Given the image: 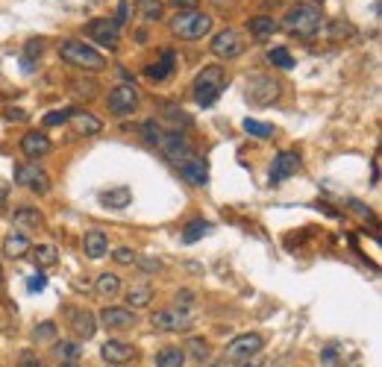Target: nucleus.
I'll return each instance as SVG.
<instances>
[{"label": "nucleus", "instance_id": "1", "mask_svg": "<svg viewBox=\"0 0 382 367\" xmlns=\"http://www.w3.org/2000/svg\"><path fill=\"white\" fill-rule=\"evenodd\" d=\"M285 33H291L297 38H315L324 30V12L315 4H294L282 18Z\"/></svg>", "mask_w": 382, "mask_h": 367}, {"label": "nucleus", "instance_id": "2", "mask_svg": "<svg viewBox=\"0 0 382 367\" xmlns=\"http://www.w3.org/2000/svg\"><path fill=\"white\" fill-rule=\"evenodd\" d=\"M59 56H62V62L74 65V68H80V71H91V73H98V71L106 68V56H103L100 51H94L91 44L80 41V38H65V41H59Z\"/></svg>", "mask_w": 382, "mask_h": 367}, {"label": "nucleus", "instance_id": "3", "mask_svg": "<svg viewBox=\"0 0 382 367\" xmlns=\"http://www.w3.org/2000/svg\"><path fill=\"white\" fill-rule=\"evenodd\" d=\"M224 88H227L224 68H221V65H209V68H203V71L197 73V77H195L191 94H195V103L206 109V106H212L215 100H218Z\"/></svg>", "mask_w": 382, "mask_h": 367}, {"label": "nucleus", "instance_id": "4", "mask_svg": "<svg viewBox=\"0 0 382 367\" xmlns=\"http://www.w3.org/2000/svg\"><path fill=\"white\" fill-rule=\"evenodd\" d=\"M171 33L185 38V41H200L212 33V18L206 12L197 9H188V12H177L171 18Z\"/></svg>", "mask_w": 382, "mask_h": 367}, {"label": "nucleus", "instance_id": "5", "mask_svg": "<svg viewBox=\"0 0 382 367\" xmlns=\"http://www.w3.org/2000/svg\"><path fill=\"white\" fill-rule=\"evenodd\" d=\"M247 100L253 103V106H271L274 100H279V94H282V86L274 80V77H268V73H250L247 77Z\"/></svg>", "mask_w": 382, "mask_h": 367}, {"label": "nucleus", "instance_id": "6", "mask_svg": "<svg viewBox=\"0 0 382 367\" xmlns=\"http://www.w3.org/2000/svg\"><path fill=\"white\" fill-rule=\"evenodd\" d=\"M150 324L156 332H188L195 326V314L182 306H174V309H162L150 317Z\"/></svg>", "mask_w": 382, "mask_h": 367}, {"label": "nucleus", "instance_id": "7", "mask_svg": "<svg viewBox=\"0 0 382 367\" xmlns=\"http://www.w3.org/2000/svg\"><path fill=\"white\" fill-rule=\"evenodd\" d=\"M262 347H265V341H262V335L256 332H244V335H235L229 344L224 347V361L229 364H238V361H247L253 356L262 353Z\"/></svg>", "mask_w": 382, "mask_h": 367}, {"label": "nucleus", "instance_id": "8", "mask_svg": "<svg viewBox=\"0 0 382 367\" xmlns=\"http://www.w3.org/2000/svg\"><path fill=\"white\" fill-rule=\"evenodd\" d=\"M106 109H109V115H115V118L133 115V112L138 109V88H135V83L115 86V88L109 91V97H106Z\"/></svg>", "mask_w": 382, "mask_h": 367}, {"label": "nucleus", "instance_id": "9", "mask_svg": "<svg viewBox=\"0 0 382 367\" xmlns=\"http://www.w3.org/2000/svg\"><path fill=\"white\" fill-rule=\"evenodd\" d=\"M159 150L171 165L180 167L191 156V141H188V135L182 130H168V133H162V138H159Z\"/></svg>", "mask_w": 382, "mask_h": 367}, {"label": "nucleus", "instance_id": "10", "mask_svg": "<svg viewBox=\"0 0 382 367\" xmlns=\"http://www.w3.org/2000/svg\"><path fill=\"white\" fill-rule=\"evenodd\" d=\"M15 185H24L36 194H44L47 188H51V177H47L36 162H21V165H15Z\"/></svg>", "mask_w": 382, "mask_h": 367}, {"label": "nucleus", "instance_id": "11", "mask_svg": "<svg viewBox=\"0 0 382 367\" xmlns=\"http://www.w3.org/2000/svg\"><path fill=\"white\" fill-rule=\"evenodd\" d=\"M212 53L218 59H238L244 53V41L238 30H221L212 38Z\"/></svg>", "mask_w": 382, "mask_h": 367}, {"label": "nucleus", "instance_id": "12", "mask_svg": "<svg viewBox=\"0 0 382 367\" xmlns=\"http://www.w3.org/2000/svg\"><path fill=\"white\" fill-rule=\"evenodd\" d=\"M300 153L297 150H279L277 156H274V165H271V174H268V180H271V185H282L289 177H294L297 170H300Z\"/></svg>", "mask_w": 382, "mask_h": 367}, {"label": "nucleus", "instance_id": "13", "mask_svg": "<svg viewBox=\"0 0 382 367\" xmlns=\"http://www.w3.org/2000/svg\"><path fill=\"white\" fill-rule=\"evenodd\" d=\"M180 177L188 182V185H195V188H206L209 185V162L203 156H195L191 153L182 165H180Z\"/></svg>", "mask_w": 382, "mask_h": 367}, {"label": "nucleus", "instance_id": "14", "mask_svg": "<svg viewBox=\"0 0 382 367\" xmlns=\"http://www.w3.org/2000/svg\"><path fill=\"white\" fill-rule=\"evenodd\" d=\"M68 326L80 341H88L98 332V317H94L88 309H68Z\"/></svg>", "mask_w": 382, "mask_h": 367}, {"label": "nucleus", "instance_id": "15", "mask_svg": "<svg viewBox=\"0 0 382 367\" xmlns=\"http://www.w3.org/2000/svg\"><path fill=\"white\" fill-rule=\"evenodd\" d=\"M100 358L112 367H121V364H130L135 358V347L127 344V341H118V338H109L106 344L100 347Z\"/></svg>", "mask_w": 382, "mask_h": 367}, {"label": "nucleus", "instance_id": "16", "mask_svg": "<svg viewBox=\"0 0 382 367\" xmlns=\"http://www.w3.org/2000/svg\"><path fill=\"white\" fill-rule=\"evenodd\" d=\"M98 321H100L106 329H112V332H124V329H133V326H135V314H133L130 309L106 306V309L100 311Z\"/></svg>", "mask_w": 382, "mask_h": 367}, {"label": "nucleus", "instance_id": "17", "mask_svg": "<svg viewBox=\"0 0 382 367\" xmlns=\"http://www.w3.org/2000/svg\"><path fill=\"white\" fill-rule=\"evenodd\" d=\"M88 36L98 41V44H103V47H115L118 44V24L112 21V18H94V21H88Z\"/></svg>", "mask_w": 382, "mask_h": 367}, {"label": "nucleus", "instance_id": "18", "mask_svg": "<svg viewBox=\"0 0 382 367\" xmlns=\"http://www.w3.org/2000/svg\"><path fill=\"white\" fill-rule=\"evenodd\" d=\"M21 153L27 156V159H41V156H47L51 153V138H47L44 133H27L21 138Z\"/></svg>", "mask_w": 382, "mask_h": 367}, {"label": "nucleus", "instance_id": "19", "mask_svg": "<svg viewBox=\"0 0 382 367\" xmlns=\"http://www.w3.org/2000/svg\"><path fill=\"white\" fill-rule=\"evenodd\" d=\"M83 253L88 259H103L109 253V235L103 229H88L83 235Z\"/></svg>", "mask_w": 382, "mask_h": 367}, {"label": "nucleus", "instance_id": "20", "mask_svg": "<svg viewBox=\"0 0 382 367\" xmlns=\"http://www.w3.org/2000/svg\"><path fill=\"white\" fill-rule=\"evenodd\" d=\"M174 68H177V53H174V51H162L159 59H156L145 73H148V80L162 83V80H168V77H171Z\"/></svg>", "mask_w": 382, "mask_h": 367}, {"label": "nucleus", "instance_id": "21", "mask_svg": "<svg viewBox=\"0 0 382 367\" xmlns=\"http://www.w3.org/2000/svg\"><path fill=\"white\" fill-rule=\"evenodd\" d=\"M30 250H33V244H30V238L24 232H9L4 238V256L6 259H24Z\"/></svg>", "mask_w": 382, "mask_h": 367}, {"label": "nucleus", "instance_id": "22", "mask_svg": "<svg viewBox=\"0 0 382 367\" xmlns=\"http://www.w3.org/2000/svg\"><path fill=\"white\" fill-rule=\"evenodd\" d=\"M71 124H74L77 135H98L103 130L100 118H94L91 112H80V109H74V115H71Z\"/></svg>", "mask_w": 382, "mask_h": 367}, {"label": "nucleus", "instance_id": "23", "mask_svg": "<svg viewBox=\"0 0 382 367\" xmlns=\"http://www.w3.org/2000/svg\"><path fill=\"white\" fill-rule=\"evenodd\" d=\"M247 30H250V36H253L256 41H268V38L279 30V24H277L271 15H256V18L247 21Z\"/></svg>", "mask_w": 382, "mask_h": 367}, {"label": "nucleus", "instance_id": "24", "mask_svg": "<svg viewBox=\"0 0 382 367\" xmlns=\"http://www.w3.org/2000/svg\"><path fill=\"white\" fill-rule=\"evenodd\" d=\"M100 203L106 209H127L133 203V191L130 185H115L109 191H100Z\"/></svg>", "mask_w": 382, "mask_h": 367}, {"label": "nucleus", "instance_id": "25", "mask_svg": "<svg viewBox=\"0 0 382 367\" xmlns=\"http://www.w3.org/2000/svg\"><path fill=\"white\" fill-rule=\"evenodd\" d=\"M12 224L15 227H27V229H38V227H44V217H41V212L36 206H18L12 212Z\"/></svg>", "mask_w": 382, "mask_h": 367}, {"label": "nucleus", "instance_id": "26", "mask_svg": "<svg viewBox=\"0 0 382 367\" xmlns=\"http://www.w3.org/2000/svg\"><path fill=\"white\" fill-rule=\"evenodd\" d=\"M44 53V41L41 38H30L27 44H24V51H21V65H24V73H33L38 59Z\"/></svg>", "mask_w": 382, "mask_h": 367}, {"label": "nucleus", "instance_id": "27", "mask_svg": "<svg viewBox=\"0 0 382 367\" xmlns=\"http://www.w3.org/2000/svg\"><path fill=\"white\" fill-rule=\"evenodd\" d=\"M212 232V220L206 217H195V220H188L185 229H182V241L185 244H197L200 238H206Z\"/></svg>", "mask_w": 382, "mask_h": 367}, {"label": "nucleus", "instance_id": "28", "mask_svg": "<svg viewBox=\"0 0 382 367\" xmlns=\"http://www.w3.org/2000/svg\"><path fill=\"white\" fill-rule=\"evenodd\" d=\"M94 291H98V297H103V300H115L118 294H121V276L100 274L98 282H94Z\"/></svg>", "mask_w": 382, "mask_h": 367}, {"label": "nucleus", "instance_id": "29", "mask_svg": "<svg viewBox=\"0 0 382 367\" xmlns=\"http://www.w3.org/2000/svg\"><path fill=\"white\" fill-rule=\"evenodd\" d=\"M156 367H182L185 364V350L182 347H162L153 358Z\"/></svg>", "mask_w": 382, "mask_h": 367}, {"label": "nucleus", "instance_id": "30", "mask_svg": "<svg viewBox=\"0 0 382 367\" xmlns=\"http://www.w3.org/2000/svg\"><path fill=\"white\" fill-rule=\"evenodd\" d=\"M150 300H153V288L150 285H133L127 291V306L130 309H145V306H150Z\"/></svg>", "mask_w": 382, "mask_h": 367}, {"label": "nucleus", "instance_id": "31", "mask_svg": "<svg viewBox=\"0 0 382 367\" xmlns=\"http://www.w3.org/2000/svg\"><path fill=\"white\" fill-rule=\"evenodd\" d=\"M135 9H138V18H141V21H148V24H156V21L165 18V12H162V0H138Z\"/></svg>", "mask_w": 382, "mask_h": 367}, {"label": "nucleus", "instance_id": "32", "mask_svg": "<svg viewBox=\"0 0 382 367\" xmlns=\"http://www.w3.org/2000/svg\"><path fill=\"white\" fill-rule=\"evenodd\" d=\"M33 259H36V267L59 264V253H56V247H51V244H38V247H33Z\"/></svg>", "mask_w": 382, "mask_h": 367}, {"label": "nucleus", "instance_id": "33", "mask_svg": "<svg viewBox=\"0 0 382 367\" xmlns=\"http://www.w3.org/2000/svg\"><path fill=\"white\" fill-rule=\"evenodd\" d=\"M353 33H356V30H353V24L344 21V18H336V21H329V24H326V38H332V41L350 38Z\"/></svg>", "mask_w": 382, "mask_h": 367}, {"label": "nucleus", "instance_id": "34", "mask_svg": "<svg viewBox=\"0 0 382 367\" xmlns=\"http://www.w3.org/2000/svg\"><path fill=\"white\" fill-rule=\"evenodd\" d=\"M242 127H244V133H247V135L262 138V141L274 135V127H271V124H265V120H256V118H244V124H242Z\"/></svg>", "mask_w": 382, "mask_h": 367}, {"label": "nucleus", "instance_id": "35", "mask_svg": "<svg viewBox=\"0 0 382 367\" xmlns=\"http://www.w3.org/2000/svg\"><path fill=\"white\" fill-rule=\"evenodd\" d=\"M141 138H145V144H150V147H159V138H162V124L156 118H150V120H145V124H141Z\"/></svg>", "mask_w": 382, "mask_h": 367}, {"label": "nucleus", "instance_id": "36", "mask_svg": "<svg viewBox=\"0 0 382 367\" xmlns=\"http://www.w3.org/2000/svg\"><path fill=\"white\" fill-rule=\"evenodd\" d=\"M53 353L59 356V361H77L80 353H83V347L77 344V341H59V344L53 347Z\"/></svg>", "mask_w": 382, "mask_h": 367}, {"label": "nucleus", "instance_id": "37", "mask_svg": "<svg viewBox=\"0 0 382 367\" xmlns=\"http://www.w3.org/2000/svg\"><path fill=\"white\" fill-rule=\"evenodd\" d=\"M268 62L282 68V71H291L294 68V56L285 51V47H274V51H268Z\"/></svg>", "mask_w": 382, "mask_h": 367}, {"label": "nucleus", "instance_id": "38", "mask_svg": "<svg viewBox=\"0 0 382 367\" xmlns=\"http://www.w3.org/2000/svg\"><path fill=\"white\" fill-rule=\"evenodd\" d=\"M71 115H74V109H56V112H47L44 115V127H62L71 120Z\"/></svg>", "mask_w": 382, "mask_h": 367}, {"label": "nucleus", "instance_id": "39", "mask_svg": "<svg viewBox=\"0 0 382 367\" xmlns=\"http://www.w3.org/2000/svg\"><path fill=\"white\" fill-rule=\"evenodd\" d=\"M188 353H191V358H195V361H206L209 358V344L203 338H191L188 341Z\"/></svg>", "mask_w": 382, "mask_h": 367}, {"label": "nucleus", "instance_id": "40", "mask_svg": "<svg viewBox=\"0 0 382 367\" xmlns=\"http://www.w3.org/2000/svg\"><path fill=\"white\" fill-rule=\"evenodd\" d=\"M33 338L38 341V344H44V341H53L56 338V324H41V326H36V332H33Z\"/></svg>", "mask_w": 382, "mask_h": 367}, {"label": "nucleus", "instance_id": "41", "mask_svg": "<svg viewBox=\"0 0 382 367\" xmlns=\"http://www.w3.org/2000/svg\"><path fill=\"white\" fill-rule=\"evenodd\" d=\"M168 120L174 124V130H180V124H182V127H188V124H191V118H188L182 109H174V106L168 109Z\"/></svg>", "mask_w": 382, "mask_h": 367}, {"label": "nucleus", "instance_id": "42", "mask_svg": "<svg viewBox=\"0 0 382 367\" xmlns=\"http://www.w3.org/2000/svg\"><path fill=\"white\" fill-rule=\"evenodd\" d=\"M112 259H115L118 264H135V253H133L130 247H118V250L112 253Z\"/></svg>", "mask_w": 382, "mask_h": 367}, {"label": "nucleus", "instance_id": "43", "mask_svg": "<svg viewBox=\"0 0 382 367\" xmlns=\"http://www.w3.org/2000/svg\"><path fill=\"white\" fill-rule=\"evenodd\" d=\"M118 27H124V24L130 21V0H121V4H118V12H115V18H112Z\"/></svg>", "mask_w": 382, "mask_h": 367}, {"label": "nucleus", "instance_id": "44", "mask_svg": "<svg viewBox=\"0 0 382 367\" xmlns=\"http://www.w3.org/2000/svg\"><path fill=\"white\" fill-rule=\"evenodd\" d=\"M44 285H47V276H44L41 271H36V274L30 276V282H27V291L36 294V291H44Z\"/></svg>", "mask_w": 382, "mask_h": 367}, {"label": "nucleus", "instance_id": "45", "mask_svg": "<svg viewBox=\"0 0 382 367\" xmlns=\"http://www.w3.org/2000/svg\"><path fill=\"white\" fill-rule=\"evenodd\" d=\"M135 264L141 267V271H159V267H162L159 259H148V256H135Z\"/></svg>", "mask_w": 382, "mask_h": 367}, {"label": "nucleus", "instance_id": "46", "mask_svg": "<svg viewBox=\"0 0 382 367\" xmlns=\"http://www.w3.org/2000/svg\"><path fill=\"white\" fill-rule=\"evenodd\" d=\"M74 86H77L80 94H88V97H94V88H98L94 80H74Z\"/></svg>", "mask_w": 382, "mask_h": 367}, {"label": "nucleus", "instance_id": "47", "mask_svg": "<svg viewBox=\"0 0 382 367\" xmlns=\"http://www.w3.org/2000/svg\"><path fill=\"white\" fill-rule=\"evenodd\" d=\"M27 118H30V115L24 112V109H6V120H18V124H24Z\"/></svg>", "mask_w": 382, "mask_h": 367}, {"label": "nucleus", "instance_id": "48", "mask_svg": "<svg viewBox=\"0 0 382 367\" xmlns=\"http://www.w3.org/2000/svg\"><path fill=\"white\" fill-rule=\"evenodd\" d=\"M177 6V12H188V9H197V0H171Z\"/></svg>", "mask_w": 382, "mask_h": 367}, {"label": "nucleus", "instance_id": "49", "mask_svg": "<svg viewBox=\"0 0 382 367\" xmlns=\"http://www.w3.org/2000/svg\"><path fill=\"white\" fill-rule=\"evenodd\" d=\"M191 297H195V294H191V291H180V294H177V306L188 309V306H191Z\"/></svg>", "mask_w": 382, "mask_h": 367}, {"label": "nucleus", "instance_id": "50", "mask_svg": "<svg viewBox=\"0 0 382 367\" xmlns=\"http://www.w3.org/2000/svg\"><path fill=\"white\" fill-rule=\"evenodd\" d=\"M235 367H265V361H262L259 356H253V358H247V361H238Z\"/></svg>", "mask_w": 382, "mask_h": 367}, {"label": "nucleus", "instance_id": "51", "mask_svg": "<svg viewBox=\"0 0 382 367\" xmlns=\"http://www.w3.org/2000/svg\"><path fill=\"white\" fill-rule=\"evenodd\" d=\"M21 361H24V367H41V361H38L36 356H30V353H24Z\"/></svg>", "mask_w": 382, "mask_h": 367}, {"label": "nucleus", "instance_id": "52", "mask_svg": "<svg viewBox=\"0 0 382 367\" xmlns=\"http://www.w3.org/2000/svg\"><path fill=\"white\" fill-rule=\"evenodd\" d=\"M350 206H353V212H359L362 217H371V209H365L359 200H350Z\"/></svg>", "mask_w": 382, "mask_h": 367}, {"label": "nucleus", "instance_id": "53", "mask_svg": "<svg viewBox=\"0 0 382 367\" xmlns=\"http://www.w3.org/2000/svg\"><path fill=\"white\" fill-rule=\"evenodd\" d=\"M6 197H9V188H6V182H0V206L6 203Z\"/></svg>", "mask_w": 382, "mask_h": 367}, {"label": "nucleus", "instance_id": "54", "mask_svg": "<svg viewBox=\"0 0 382 367\" xmlns=\"http://www.w3.org/2000/svg\"><path fill=\"white\" fill-rule=\"evenodd\" d=\"M332 361H336V350H332V347H329V350L324 353V364H332Z\"/></svg>", "mask_w": 382, "mask_h": 367}, {"label": "nucleus", "instance_id": "55", "mask_svg": "<svg viewBox=\"0 0 382 367\" xmlns=\"http://www.w3.org/2000/svg\"><path fill=\"white\" fill-rule=\"evenodd\" d=\"M59 367H80V364H77V361H62Z\"/></svg>", "mask_w": 382, "mask_h": 367}, {"label": "nucleus", "instance_id": "56", "mask_svg": "<svg viewBox=\"0 0 382 367\" xmlns=\"http://www.w3.org/2000/svg\"><path fill=\"white\" fill-rule=\"evenodd\" d=\"M0 285H4V267H0Z\"/></svg>", "mask_w": 382, "mask_h": 367}, {"label": "nucleus", "instance_id": "57", "mask_svg": "<svg viewBox=\"0 0 382 367\" xmlns=\"http://www.w3.org/2000/svg\"><path fill=\"white\" fill-rule=\"evenodd\" d=\"M215 4H224V0H215Z\"/></svg>", "mask_w": 382, "mask_h": 367}]
</instances>
